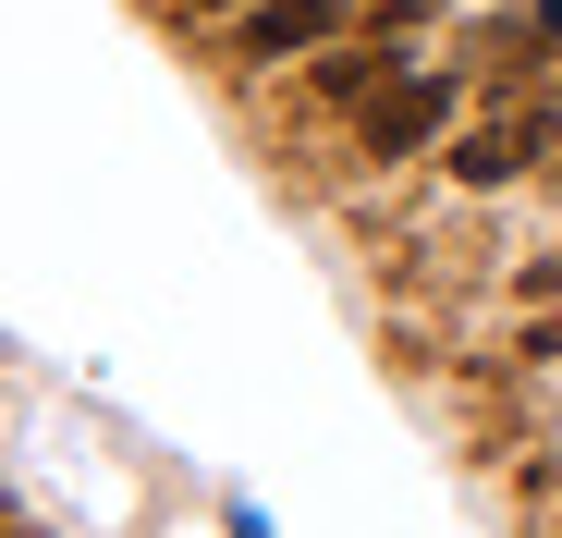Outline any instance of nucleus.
I'll use <instances>...</instances> for the list:
<instances>
[{"instance_id":"obj_1","label":"nucleus","mask_w":562,"mask_h":538,"mask_svg":"<svg viewBox=\"0 0 562 538\" xmlns=\"http://www.w3.org/2000/svg\"><path fill=\"white\" fill-rule=\"evenodd\" d=\"M367 123V159H428L440 135H452V74H428V61H404L380 99L355 111Z\"/></svg>"},{"instance_id":"obj_2","label":"nucleus","mask_w":562,"mask_h":538,"mask_svg":"<svg viewBox=\"0 0 562 538\" xmlns=\"http://www.w3.org/2000/svg\"><path fill=\"white\" fill-rule=\"evenodd\" d=\"M355 0H245V61H306L342 37Z\"/></svg>"},{"instance_id":"obj_3","label":"nucleus","mask_w":562,"mask_h":538,"mask_svg":"<svg viewBox=\"0 0 562 538\" xmlns=\"http://www.w3.org/2000/svg\"><path fill=\"white\" fill-rule=\"evenodd\" d=\"M550 147V111H514V123H477V135H452V184H514V171Z\"/></svg>"},{"instance_id":"obj_4","label":"nucleus","mask_w":562,"mask_h":538,"mask_svg":"<svg viewBox=\"0 0 562 538\" xmlns=\"http://www.w3.org/2000/svg\"><path fill=\"white\" fill-rule=\"evenodd\" d=\"M392 74H404V61H380V49H330V61H318V86H330V99H355V111L380 99Z\"/></svg>"},{"instance_id":"obj_5","label":"nucleus","mask_w":562,"mask_h":538,"mask_svg":"<svg viewBox=\"0 0 562 538\" xmlns=\"http://www.w3.org/2000/svg\"><path fill=\"white\" fill-rule=\"evenodd\" d=\"M183 13H245V0H183Z\"/></svg>"}]
</instances>
